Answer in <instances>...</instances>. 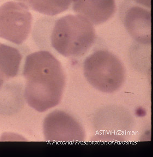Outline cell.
Segmentation results:
<instances>
[{"instance_id": "cell-1", "label": "cell", "mask_w": 153, "mask_h": 157, "mask_svg": "<svg viewBox=\"0 0 153 157\" xmlns=\"http://www.w3.org/2000/svg\"><path fill=\"white\" fill-rule=\"evenodd\" d=\"M23 75L26 80L25 98L31 108L40 113L58 105L65 85L62 64L47 51L28 55Z\"/></svg>"}, {"instance_id": "cell-2", "label": "cell", "mask_w": 153, "mask_h": 157, "mask_svg": "<svg viewBox=\"0 0 153 157\" xmlns=\"http://www.w3.org/2000/svg\"><path fill=\"white\" fill-rule=\"evenodd\" d=\"M52 48L68 57L81 56L96 40L93 25L79 15H68L54 24L51 37Z\"/></svg>"}, {"instance_id": "cell-3", "label": "cell", "mask_w": 153, "mask_h": 157, "mask_svg": "<svg viewBox=\"0 0 153 157\" xmlns=\"http://www.w3.org/2000/svg\"><path fill=\"white\" fill-rule=\"evenodd\" d=\"M84 73L90 85L104 93L118 91L125 78V70L120 59L112 52L103 50L87 57Z\"/></svg>"}, {"instance_id": "cell-4", "label": "cell", "mask_w": 153, "mask_h": 157, "mask_svg": "<svg viewBox=\"0 0 153 157\" xmlns=\"http://www.w3.org/2000/svg\"><path fill=\"white\" fill-rule=\"evenodd\" d=\"M32 16L27 6L9 1L0 7V38L14 44L25 42L32 27Z\"/></svg>"}, {"instance_id": "cell-5", "label": "cell", "mask_w": 153, "mask_h": 157, "mask_svg": "<svg viewBox=\"0 0 153 157\" xmlns=\"http://www.w3.org/2000/svg\"><path fill=\"white\" fill-rule=\"evenodd\" d=\"M45 138L50 141L76 142L84 140V130L72 116L62 111H54L45 118Z\"/></svg>"}, {"instance_id": "cell-6", "label": "cell", "mask_w": 153, "mask_h": 157, "mask_svg": "<svg viewBox=\"0 0 153 157\" xmlns=\"http://www.w3.org/2000/svg\"><path fill=\"white\" fill-rule=\"evenodd\" d=\"M116 9L115 0H74L73 10L94 25L106 22Z\"/></svg>"}, {"instance_id": "cell-7", "label": "cell", "mask_w": 153, "mask_h": 157, "mask_svg": "<svg viewBox=\"0 0 153 157\" xmlns=\"http://www.w3.org/2000/svg\"><path fill=\"white\" fill-rule=\"evenodd\" d=\"M125 26L129 34L136 41L151 45V12L139 7H132L126 13Z\"/></svg>"}, {"instance_id": "cell-8", "label": "cell", "mask_w": 153, "mask_h": 157, "mask_svg": "<svg viewBox=\"0 0 153 157\" xmlns=\"http://www.w3.org/2000/svg\"><path fill=\"white\" fill-rule=\"evenodd\" d=\"M22 59L19 50L0 43V89L6 81L17 75Z\"/></svg>"}, {"instance_id": "cell-9", "label": "cell", "mask_w": 153, "mask_h": 157, "mask_svg": "<svg viewBox=\"0 0 153 157\" xmlns=\"http://www.w3.org/2000/svg\"><path fill=\"white\" fill-rule=\"evenodd\" d=\"M74 0H25L28 8L37 12L54 16L68 10Z\"/></svg>"}, {"instance_id": "cell-10", "label": "cell", "mask_w": 153, "mask_h": 157, "mask_svg": "<svg viewBox=\"0 0 153 157\" xmlns=\"http://www.w3.org/2000/svg\"><path fill=\"white\" fill-rule=\"evenodd\" d=\"M139 5H142L144 7L151 8V0H133Z\"/></svg>"}]
</instances>
